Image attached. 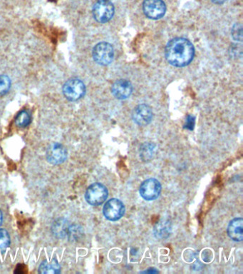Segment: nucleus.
Listing matches in <instances>:
<instances>
[{
  "label": "nucleus",
  "mask_w": 243,
  "mask_h": 274,
  "mask_svg": "<svg viewBox=\"0 0 243 274\" xmlns=\"http://www.w3.org/2000/svg\"><path fill=\"white\" fill-rule=\"evenodd\" d=\"M194 52L192 43L184 38H175L171 40L166 46L165 52L168 63L178 67L189 65L193 60Z\"/></svg>",
  "instance_id": "1"
},
{
  "label": "nucleus",
  "mask_w": 243,
  "mask_h": 274,
  "mask_svg": "<svg viewBox=\"0 0 243 274\" xmlns=\"http://www.w3.org/2000/svg\"><path fill=\"white\" fill-rule=\"evenodd\" d=\"M108 194L109 192L105 186L97 182L88 187L85 194V199L88 204L92 206H99L106 200Z\"/></svg>",
  "instance_id": "2"
},
{
  "label": "nucleus",
  "mask_w": 243,
  "mask_h": 274,
  "mask_svg": "<svg viewBox=\"0 0 243 274\" xmlns=\"http://www.w3.org/2000/svg\"><path fill=\"white\" fill-rule=\"evenodd\" d=\"M114 15V7L109 0H100L93 8L94 17L99 23H106L112 19Z\"/></svg>",
  "instance_id": "3"
},
{
  "label": "nucleus",
  "mask_w": 243,
  "mask_h": 274,
  "mask_svg": "<svg viewBox=\"0 0 243 274\" xmlns=\"http://www.w3.org/2000/svg\"><path fill=\"white\" fill-rule=\"evenodd\" d=\"M86 93L84 83L78 79H71L63 86V93L66 98L72 102L80 100Z\"/></svg>",
  "instance_id": "4"
},
{
  "label": "nucleus",
  "mask_w": 243,
  "mask_h": 274,
  "mask_svg": "<svg viewBox=\"0 0 243 274\" xmlns=\"http://www.w3.org/2000/svg\"><path fill=\"white\" fill-rule=\"evenodd\" d=\"M114 52L112 46L107 42H101L95 46L93 50V57L96 63L106 66L113 61Z\"/></svg>",
  "instance_id": "5"
},
{
  "label": "nucleus",
  "mask_w": 243,
  "mask_h": 274,
  "mask_svg": "<svg viewBox=\"0 0 243 274\" xmlns=\"http://www.w3.org/2000/svg\"><path fill=\"white\" fill-rule=\"evenodd\" d=\"M103 214L108 220L116 222L119 220L125 214V206L119 199H110L104 205Z\"/></svg>",
  "instance_id": "6"
},
{
  "label": "nucleus",
  "mask_w": 243,
  "mask_h": 274,
  "mask_svg": "<svg viewBox=\"0 0 243 274\" xmlns=\"http://www.w3.org/2000/svg\"><path fill=\"white\" fill-rule=\"evenodd\" d=\"M139 192L141 197L145 201L155 200L161 192V183L156 178H148L141 184Z\"/></svg>",
  "instance_id": "7"
},
{
  "label": "nucleus",
  "mask_w": 243,
  "mask_h": 274,
  "mask_svg": "<svg viewBox=\"0 0 243 274\" xmlns=\"http://www.w3.org/2000/svg\"><path fill=\"white\" fill-rule=\"evenodd\" d=\"M143 10L148 18L158 19L166 13V5L162 0H144Z\"/></svg>",
  "instance_id": "8"
},
{
  "label": "nucleus",
  "mask_w": 243,
  "mask_h": 274,
  "mask_svg": "<svg viewBox=\"0 0 243 274\" xmlns=\"http://www.w3.org/2000/svg\"><path fill=\"white\" fill-rule=\"evenodd\" d=\"M47 160L53 165H58L65 162L67 158V151L59 143H53L47 150Z\"/></svg>",
  "instance_id": "9"
},
{
  "label": "nucleus",
  "mask_w": 243,
  "mask_h": 274,
  "mask_svg": "<svg viewBox=\"0 0 243 274\" xmlns=\"http://www.w3.org/2000/svg\"><path fill=\"white\" fill-rule=\"evenodd\" d=\"M134 123L139 126H147L153 119L151 108L146 104H140L135 108L132 114Z\"/></svg>",
  "instance_id": "10"
},
{
  "label": "nucleus",
  "mask_w": 243,
  "mask_h": 274,
  "mask_svg": "<svg viewBox=\"0 0 243 274\" xmlns=\"http://www.w3.org/2000/svg\"><path fill=\"white\" fill-rule=\"evenodd\" d=\"M111 92L113 96L118 100H125L132 94L133 86L127 79H119L113 83Z\"/></svg>",
  "instance_id": "11"
},
{
  "label": "nucleus",
  "mask_w": 243,
  "mask_h": 274,
  "mask_svg": "<svg viewBox=\"0 0 243 274\" xmlns=\"http://www.w3.org/2000/svg\"><path fill=\"white\" fill-rule=\"evenodd\" d=\"M229 237L235 241H242L243 239V220L242 218L232 219L228 227Z\"/></svg>",
  "instance_id": "12"
},
{
  "label": "nucleus",
  "mask_w": 243,
  "mask_h": 274,
  "mask_svg": "<svg viewBox=\"0 0 243 274\" xmlns=\"http://www.w3.org/2000/svg\"><path fill=\"white\" fill-rule=\"evenodd\" d=\"M154 231L156 238H161V239L167 238L171 233V223L168 220L161 221L156 224Z\"/></svg>",
  "instance_id": "13"
},
{
  "label": "nucleus",
  "mask_w": 243,
  "mask_h": 274,
  "mask_svg": "<svg viewBox=\"0 0 243 274\" xmlns=\"http://www.w3.org/2000/svg\"><path fill=\"white\" fill-rule=\"evenodd\" d=\"M61 267L58 261L54 259L50 261H44L41 263L39 268V273L43 274L59 273Z\"/></svg>",
  "instance_id": "14"
},
{
  "label": "nucleus",
  "mask_w": 243,
  "mask_h": 274,
  "mask_svg": "<svg viewBox=\"0 0 243 274\" xmlns=\"http://www.w3.org/2000/svg\"><path fill=\"white\" fill-rule=\"evenodd\" d=\"M156 145L152 143H145L140 148V157L143 162H148L155 155Z\"/></svg>",
  "instance_id": "15"
},
{
  "label": "nucleus",
  "mask_w": 243,
  "mask_h": 274,
  "mask_svg": "<svg viewBox=\"0 0 243 274\" xmlns=\"http://www.w3.org/2000/svg\"><path fill=\"white\" fill-rule=\"evenodd\" d=\"M52 230L58 237H65L67 232V222L65 219H57L53 225Z\"/></svg>",
  "instance_id": "16"
},
{
  "label": "nucleus",
  "mask_w": 243,
  "mask_h": 274,
  "mask_svg": "<svg viewBox=\"0 0 243 274\" xmlns=\"http://www.w3.org/2000/svg\"><path fill=\"white\" fill-rule=\"evenodd\" d=\"M10 245V236L5 229H0V253L5 252Z\"/></svg>",
  "instance_id": "17"
},
{
  "label": "nucleus",
  "mask_w": 243,
  "mask_h": 274,
  "mask_svg": "<svg viewBox=\"0 0 243 274\" xmlns=\"http://www.w3.org/2000/svg\"><path fill=\"white\" fill-rule=\"evenodd\" d=\"M30 121H31V117H30L29 112L26 111H22L17 115L15 123L16 125L19 127H26L29 125Z\"/></svg>",
  "instance_id": "18"
},
{
  "label": "nucleus",
  "mask_w": 243,
  "mask_h": 274,
  "mask_svg": "<svg viewBox=\"0 0 243 274\" xmlns=\"http://www.w3.org/2000/svg\"><path fill=\"white\" fill-rule=\"evenodd\" d=\"M11 86V81L6 75H0V96L8 93Z\"/></svg>",
  "instance_id": "19"
},
{
  "label": "nucleus",
  "mask_w": 243,
  "mask_h": 274,
  "mask_svg": "<svg viewBox=\"0 0 243 274\" xmlns=\"http://www.w3.org/2000/svg\"><path fill=\"white\" fill-rule=\"evenodd\" d=\"M232 38L236 41H242V27L239 24H236L232 29Z\"/></svg>",
  "instance_id": "20"
},
{
  "label": "nucleus",
  "mask_w": 243,
  "mask_h": 274,
  "mask_svg": "<svg viewBox=\"0 0 243 274\" xmlns=\"http://www.w3.org/2000/svg\"><path fill=\"white\" fill-rule=\"evenodd\" d=\"M195 126V117L194 116L189 115L186 119L185 124V128L187 130H193Z\"/></svg>",
  "instance_id": "21"
},
{
  "label": "nucleus",
  "mask_w": 243,
  "mask_h": 274,
  "mask_svg": "<svg viewBox=\"0 0 243 274\" xmlns=\"http://www.w3.org/2000/svg\"><path fill=\"white\" fill-rule=\"evenodd\" d=\"M215 4L221 5L223 4L226 0H211Z\"/></svg>",
  "instance_id": "22"
},
{
  "label": "nucleus",
  "mask_w": 243,
  "mask_h": 274,
  "mask_svg": "<svg viewBox=\"0 0 243 274\" xmlns=\"http://www.w3.org/2000/svg\"><path fill=\"white\" fill-rule=\"evenodd\" d=\"M3 213H2L1 210H0V226H1L2 223H3Z\"/></svg>",
  "instance_id": "23"
}]
</instances>
